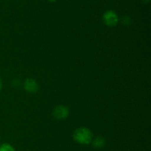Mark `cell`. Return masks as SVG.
<instances>
[{
  "label": "cell",
  "mask_w": 151,
  "mask_h": 151,
  "mask_svg": "<svg viewBox=\"0 0 151 151\" xmlns=\"http://www.w3.org/2000/svg\"><path fill=\"white\" fill-rule=\"evenodd\" d=\"M0 151H16V150L10 144L4 143L0 145Z\"/></svg>",
  "instance_id": "8992f818"
},
{
  "label": "cell",
  "mask_w": 151,
  "mask_h": 151,
  "mask_svg": "<svg viewBox=\"0 0 151 151\" xmlns=\"http://www.w3.org/2000/svg\"><path fill=\"white\" fill-rule=\"evenodd\" d=\"M103 21L106 25L109 27H114L117 25L119 22V17L115 11L112 10H108L103 13Z\"/></svg>",
  "instance_id": "7a4b0ae2"
},
{
  "label": "cell",
  "mask_w": 151,
  "mask_h": 151,
  "mask_svg": "<svg viewBox=\"0 0 151 151\" xmlns=\"http://www.w3.org/2000/svg\"><path fill=\"white\" fill-rule=\"evenodd\" d=\"M142 1L144 3H149L150 1V0H142Z\"/></svg>",
  "instance_id": "9c48e42d"
},
{
  "label": "cell",
  "mask_w": 151,
  "mask_h": 151,
  "mask_svg": "<svg viewBox=\"0 0 151 151\" xmlns=\"http://www.w3.org/2000/svg\"><path fill=\"white\" fill-rule=\"evenodd\" d=\"M92 132L87 127H79L73 133V139L81 144H89L92 141Z\"/></svg>",
  "instance_id": "6da1fadb"
},
{
  "label": "cell",
  "mask_w": 151,
  "mask_h": 151,
  "mask_svg": "<svg viewBox=\"0 0 151 151\" xmlns=\"http://www.w3.org/2000/svg\"><path fill=\"white\" fill-rule=\"evenodd\" d=\"M49 1H50V2H55V1H56L57 0H48Z\"/></svg>",
  "instance_id": "30bf717a"
},
{
  "label": "cell",
  "mask_w": 151,
  "mask_h": 151,
  "mask_svg": "<svg viewBox=\"0 0 151 151\" xmlns=\"http://www.w3.org/2000/svg\"><path fill=\"white\" fill-rule=\"evenodd\" d=\"M122 21H123V23L124 24H126V25H128V22H131V19H130L128 16H125V17L123 18V19H122Z\"/></svg>",
  "instance_id": "52a82bcc"
},
{
  "label": "cell",
  "mask_w": 151,
  "mask_h": 151,
  "mask_svg": "<svg viewBox=\"0 0 151 151\" xmlns=\"http://www.w3.org/2000/svg\"><path fill=\"white\" fill-rule=\"evenodd\" d=\"M24 88L26 91L30 93H35L39 90V86L38 83L33 78H27L24 83Z\"/></svg>",
  "instance_id": "277c9868"
},
{
  "label": "cell",
  "mask_w": 151,
  "mask_h": 151,
  "mask_svg": "<svg viewBox=\"0 0 151 151\" xmlns=\"http://www.w3.org/2000/svg\"><path fill=\"white\" fill-rule=\"evenodd\" d=\"M2 81H1V78H0V90H1V88H2Z\"/></svg>",
  "instance_id": "ba28073f"
},
{
  "label": "cell",
  "mask_w": 151,
  "mask_h": 151,
  "mask_svg": "<svg viewBox=\"0 0 151 151\" xmlns=\"http://www.w3.org/2000/svg\"><path fill=\"white\" fill-rule=\"evenodd\" d=\"M92 145L95 148H102L106 144V140L103 137H97L91 141Z\"/></svg>",
  "instance_id": "5b68a950"
},
{
  "label": "cell",
  "mask_w": 151,
  "mask_h": 151,
  "mask_svg": "<svg viewBox=\"0 0 151 151\" xmlns=\"http://www.w3.org/2000/svg\"><path fill=\"white\" fill-rule=\"evenodd\" d=\"M69 114V110L68 107L63 105H58L53 110V116L57 119H65L67 118Z\"/></svg>",
  "instance_id": "3957f363"
}]
</instances>
